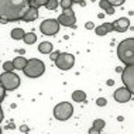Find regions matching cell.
<instances>
[{
    "label": "cell",
    "instance_id": "1",
    "mask_svg": "<svg viewBox=\"0 0 134 134\" xmlns=\"http://www.w3.org/2000/svg\"><path fill=\"white\" fill-rule=\"evenodd\" d=\"M28 0H0V19L10 21L23 20L28 12Z\"/></svg>",
    "mask_w": 134,
    "mask_h": 134
},
{
    "label": "cell",
    "instance_id": "2",
    "mask_svg": "<svg viewBox=\"0 0 134 134\" xmlns=\"http://www.w3.org/2000/svg\"><path fill=\"white\" fill-rule=\"evenodd\" d=\"M117 55L119 59L124 65L134 64V38H126L117 47Z\"/></svg>",
    "mask_w": 134,
    "mask_h": 134
},
{
    "label": "cell",
    "instance_id": "3",
    "mask_svg": "<svg viewBox=\"0 0 134 134\" xmlns=\"http://www.w3.org/2000/svg\"><path fill=\"white\" fill-rule=\"evenodd\" d=\"M23 72H24V75L28 76V78H40L45 72V64L42 62L41 59L31 58V59L27 61Z\"/></svg>",
    "mask_w": 134,
    "mask_h": 134
},
{
    "label": "cell",
    "instance_id": "4",
    "mask_svg": "<svg viewBox=\"0 0 134 134\" xmlns=\"http://www.w3.org/2000/svg\"><path fill=\"white\" fill-rule=\"evenodd\" d=\"M72 114H74V106L69 102H61L54 107V117L57 120L65 121L72 117Z\"/></svg>",
    "mask_w": 134,
    "mask_h": 134
},
{
    "label": "cell",
    "instance_id": "5",
    "mask_svg": "<svg viewBox=\"0 0 134 134\" xmlns=\"http://www.w3.org/2000/svg\"><path fill=\"white\" fill-rule=\"evenodd\" d=\"M0 83L4 90H16L20 86V78L13 72H4L0 75Z\"/></svg>",
    "mask_w": 134,
    "mask_h": 134
},
{
    "label": "cell",
    "instance_id": "6",
    "mask_svg": "<svg viewBox=\"0 0 134 134\" xmlns=\"http://www.w3.org/2000/svg\"><path fill=\"white\" fill-rule=\"evenodd\" d=\"M74 64H75V57L69 52H61L55 61V65L61 71H69L74 66Z\"/></svg>",
    "mask_w": 134,
    "mask_h": 134
},
{
    "label": "cell",
    "instance_id": "7",
    "mask_svg": "<svg viewBox=\"0 0 134 134\" xmlns=\"http://www.w3.org/2000/svg\"><path fill=\"white\" fill-rule=\"evenodd\" d=\"M59 24H58L57 19H47L40 24V30L44 35H55L59 31Z\"/></svg>",
    "mask_w": 134,
    "mask_h": 134
},
{
    "label": "cell",
    "instance_id": "8",
    "mask_svg": "<svg viewBox=\"0 0 134 134\" xmlns=\"http://www.w3.org/2000/svg\"><path fill=\"white\" fill-rule=\"evenodd\" d=\"M121 81L124 83V88L133 92L134 89V65H129L121 72Z\"/></svg>",
    "mask_w": 134,
    "mask_h": 134
},
{
    "label": "cell",
    "instance_id": "9",
    "mask_svg": "<svg viewBox=\"0 0 134 134\" xmlns=\"http://www.w3.org/2000/svg\"><path fill=\"white\" fill-rule=\"evenodd\" d=\"M58 24L59 26H65V27H74L75 26V21H76V17H75V13L72 9L64 10L62 14L57 19Z\"/></svg>",
    "mask_w": 134,
    "mask_h": 134
},
{
    "label": "cell",
    "instance_id": "10",
    "mask_svg": "<svg viewBox=\"0 0 134 134\" xmlns=\"http://www.w3.org/2000/svg\"><path fill=\"white\" fill-rule=\"evenodd\" d=\"M114 99L117 100L119 103H127L130 99H131V92L127 90L126 88H119L117 90L114 92Z\"/></svg>",
    "mask_w": 134,
    "mask_h": 134
},
{
    "label": "cell",
    "instance_id": "11",
    "mask_svg": "<svg viewBox=\"0 0 134 134\" xmlns=\"http://www.w3.org/2000/svg\"><path fill=\"white\" fill-rule=\"evenodd\" d=\"M111 26H113V30H114V31L124 32V31L130 27V20L126 19V17H121V19L116 20L114 23H111Z\"/></svg>",
    "mask_w": 134,
    "mask_h": 134
},
{
    "label": "cell",
    "instance_id": "12",
    "mask_svg": "<svg viewBox=\"0 0 134 134\" xmlns=\"http://www.w3.org/2000/svg\"><path fill=\"white\" fill-rule=\"evenodd\" d=\"M37 17H38V9H35V7H30L28 12L24 14L23 21H34Z\"/></svg>",
    "mask_w": 134,
    "mask_h": 134
},
{
    "label": "cell",
    "instance_id": "13",
    "mask_svg": "<svg viewBox=\"0 0 134 134\" xmlns=\"http://www.w3.org/2000/svg\"><path fill=\"white\" fill-rule=\"evenodd\" d=\"M12 62H13L14 69H21V71H23L24 66H26V64H27V59L24 57H16Z\"/></svg>",
    "mask_w": 134,
    "mask_h": 134
},
{
    "label": "cell",
    "instance_id": "14",
    "mask_svg": "<svg viewBox=\"0 0 134 134\" xmlns=\"http://www.w3.org/2000/svg\"><path fill=\"white\" fill-rule=\"evenodd\" d=\"M38 51L41 54H51L52 52V44L48 41H44L38 45Z\"/></svg>",
    "mask_w": 134,
    "mask_h": 134
},
{
    "label": "cell",
    "instance_id": "15",
    "mask_svg": "<svg viewBox=\"0 0 134 134\" xmlns=\"http://www.w3.org/2000/svg\"><path fill=\"white\" fill-rule=\"evenodd\" d=\"M72 100H75V102L78 103H82L86 100V93L83 92V90H75L74 93H72Z\"/></svg>",
    "mask_w": 134,
    "mask_h": 134
},
{
    "label": "cell",
    "instance_id": "16",
    "mask_svg": "<svg viewBox=\"0 0 134 134\" xmlns=\"http://www.w3.org/2000/svg\"><path fill=\"white\" fill-rule=\"evenodd\" d=\"M99 6H100V9H102V10H104V13H106V14H114V12H116L113 7L109 4L107 0H102V2H99Z\"/></svg>",
    "mask_w": 134,
    "mask_h": 134
},
{
    "label": "cell",
    "instance_id": "17",
    "mask_svg": "<svg viewBox=\"0 0 134 134\" xmlns=\"http://www.w3.org/2000/svg\"><path fill=\"white\" fill-rule=\"evenodd\" d=\"M12 38L16 40V41H20V40L24 38V30L23 28H14L12 31Z\"/></svg>",
    "mask_w": 134,
    "mask_h": 134
},
{
    "label": "cell",
    "instance_id": "18",
    "mask_svg": "<svg viewBox=\"0 0 134 134\" xmlns=\"http://www.w3.org/2000/svg\"><path fill=\"white\" fill-rule=\"evenodd\" d=\"M23 40H24L26 44H35V41H37V35H35L34 32H26Z\"/></svg>",
    "mask_w": 134,
    "mask_h": 134
},
{
    "label": "cell",
    "instance_id": "19",
    "mask_svg": "<svg viewBox=\"0 0 134 134\" xmlns=\"http://www.w3.org/2000/svg\"><path fill=\"white\" fill-rule=\"evenodd\" d=\"M104 120L103 119H96L95 121H93V124H92V129H95V130H97V131H100V130H103L104 129Z\"/></svg>",
    "mask_w": 134,
    "mask_h": 134
},
{
    "label": "cell",
    "instance_id": "20",
    "mask_svg": "<svg viewBox=\"0 0 134 134\" xmlns=\"http://www.w3.org/2000/svg\"><path fill=\"white\" fill-rule=\"evenodd\" d=\"M47 2H48V0H28V4H30V7L38 9V7H41V6H45Z\"/></svg>",
    "mask_w": 134,
    "mask_h": 134
},
{
    "label": "cell",
    "instance_id": "21",
    "mask_svg": "<svg viewBox=\"0 0 134 134\" xmlns=\"http://www.w3.org/2000/svg\"><path fill=\"white\" fill-rule=\"evenodd\" d=\"M58 6H59V2H58V0H48L47 4H45L47 10H55Z\"/></svg>",
    "mask_w": 134,
    "mask_h": 134
},
{
    "label": "cell",
    "instance_id": "22",
    "mask_svg": "<svg viewBox=\"0 0 134 134\" xmlns=\"http://www.w3.org/2000/svg\"><path fill=\"white\" fill-rule=\"evenodd\" d=\"M72 4H74V2L72 0H61L59 2V6L62 7L64 10H68V9H71Z\"/></svg>",
    "mask_w": 134,
    "mask_h": 134
},
{
    "label": "cell",
    "instance_id": "23",
    "mask_svg": "<svg viewBox=\"0 0 134 134\" xmlns=\"http://www.w3.org/2000/svg\"><path fill=\"white\" fill-rule=\"evenodd\" d=\"M3 69H4L6 72H13L14 66H13V62H12V61H6V62L3 64Z\"/></svg>",
    "mask_w": 134,
    "mask_h": 134
},
{
    "label": "cell",
    "instance_id": "24",
    "mask_svg": "<svg viewBox=\"0 0 134 134\" xmlns=\"http://www.w3.org/2000/svg\"><path fill=\"white\" fill-rule=\"evenodd\" d=\"M95 32H96L97 35H106V34H107V31L103 28V26H99V27H96V28H95Z\"/></svg>",
    "mask_w": 134,
    "mask_h": 134
},
{
    "label": "cell",
    "instance_id": "25",
    "mask_svg": "<svg viewBox=\"0 0 134 134\" xmlns=\"http://www.w3.org/2000/svg\"><path fill=\"white\" fill-rule=\"evenodd\" d=\"M123 3H124V0H110V2H109V4L114 9L116 6H121Z\"/></svg>",
    "mask_w": 134,
    "mask_h": 134
},
{
    "label": "cell",
    "instance_id": "26",
    "mask_svg": "<svg viewBox=\"0 0 134 134\" xmlns=\"http://www.w3.org/2000/svg\"><path fill=\"white\" fill-rule=\"evenodd\" d=\"M96 104H97V106H100V107H102V106H106V104H107V100L104 99V97H99V99L96 100Z\"/></svg>",
    "mask_w": 134,
    "mask_h": 134
},
{
    "label": "cell",
    "instance_id": "27",
    "mask_svg": "<svg viewBox=\"0 0 134 134\" xmlns=\"http://www.w3.org/2000/svg\"><path fill=\"white\" fill-rule=\"evenodd\" d=\"M102 26H103L104 30L107 31V34H109V32H111V31H113V26H111V23H103Z\"/></svg>",
    "mask_w": 134,
    "mask_h": 134
},
{
    "label": "cell",
    "instance_id": "28",
    "mask_svg": "<svg viewBox=\"0 0 134 134\" xmlns=\"http://www.w3.org/2000/svg\"><path fill=\"white\" fill-rule=\"evenodd\" d=\"M4 96H6V90L2 86V83H0V103H2V100L4 99Z\"/></svg>",
    "mask_w": 134,
    "mask_h": 134
},
{
    "label": "cell",
    "instance_id": "29",
    "mask_svg": "<svg viewBox=\"0 0 134 134\" xmlns=\"http://www.w3.org/2000/svg\"><path fill=\"white\" fill-rule=\"evenodd\" d=\"M59 54H61V52H58V51H55V52H51V55H49V58H51L52 61H57V58L59 57Z\"/></svg>",
    "mask_w": 134,
    "mask_h": 134
},
{
    "label": "cell",
    "instance_id": "30",
    "mask_svg": "<svg viewBox=\"0 0 134 134\" xmlns=\"http://www.w3.org/2000/svg\"><path fill=\"white\" fill-rule=\"evenodd\" d=\"M85 28H88V30H92V28H95V24H93L92 21H88V23L85 24Z\"/></svg>",
    "mask_w": 134,
    "mask_h": 134
},
{
    "label": "cell",
    "instance_id": "31",
    "mask_svg": "<svg viewBox=\"0 0 134 134\" xmlns=\"http://www.w3.org/2000/svg\"><path fill=\"white\" fill-rule=\"evenodd\" d=\"M89 134H100V131H97V130H95V129H90Z\"/></svg>",
    "mask_w": 134,
    "mask_h": 134
},
{
    "label": "cell",
    "instance_id": "32",
    "mask_svg": "<svg viewBox=\"0 0 134 134\" xmlns=\"http://www.w3.org/2000/svg\"><path fill=\"white\" fill-rule=\"evenodd\" d=\"M20 130H21V131H27V130H28V127H27V126H21V127H20Z\"/></svg>",
    "mask_w": 134,
    "mask_h": 134
},
{
    "label": "cell",
    "instance_id": "33",
    "mask_svg": "<svg viewBox=\"0 0 134 134\" xmlns=\"http://www.w3.org/2000/svg\"><path fill=\"white\" fill-rule=\"evenodd\" d=\"M3 119H4V116H3V111H0V123L3 121Z\"/></svg>",
    "mask_w": 134,
    "mask_h": 134
},
{
    "label": "cell",
    "instance_id": "34",
    "mask_svg": "<svg viewBox=\"0 0 134 134\" xmlns=\"http://www.w3.org/2000/svg\"><path fill=\"white\" fill-rule=\"evenodd\" d=\"M0 111H3V110H2V106H0Z\"/></svg>",
    "mask_w": 134,
    "mask_h": 134
},
{
    "label": "cell",
    "instance_id": "35",
    "mask_svg": "<svg viewBox=\"0 0 134 134\" xmlns=\"http://www.w3.org/2000/svg\"><path fill=\"white\" fill-rule=\"evenodd\" d=\"M0 134H2V130H0Z\"/></svg>",
    "mask_w": 134,
    "mask_h": 134
}]
</instances>
